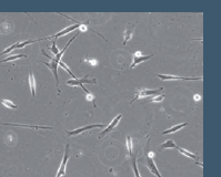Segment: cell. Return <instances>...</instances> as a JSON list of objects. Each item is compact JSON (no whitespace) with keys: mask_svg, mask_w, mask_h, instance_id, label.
<instances>
[{"mask_svg":"<svg viewBox=\"0 0 221 177\" xmlns=\"http://www.w3.org/2000/svg\"><path fill=\"white\" fill-rule=\"evenodd\" d=\"M42 53L45 54V56H47L49 59L51 60V62H44L45 64H46L47 66H48L49 69H50L51 71H52V73H54L55 75V79H56V85H57V90H58V93H60V89H59V76H58V62H57L56 60H55L54 57H50L48 56V54L46 53V52L42 50Z\"/></svg>","mask_w":221,"mask_h":177,"instance_id":"6da1fadb","label":"cell"},{"mask_svg":"<svg viewBox=\"0 0 221 177\" xmlns=\"http://www.w3.org/2000/svg\"><path fill=\"white\" fill-rule=\"evenodd\" d=\"M83 83H91V84H96L97 83V81H96V79H92V80H89L88 79V76H85L83 79H77V80H69V81H67V84L68 85H71V86H79L82 89L83 91H85L86 93H87V95L88 94H90V92L87 90V89H85V86H83Z\"/></svg>","mask_w":221,"mask_h":177,"instance_id":"7a4b0ae2","label":"cell"},{"mask_svg":"<svg viewBox=\"0 0 221 177\" xmlns=\"http://www.w3.org/2000/svg\"><path fill=\"white\" fill-rule=\"evenodd\" d=\"M163 89L160 87V89H157V90H147V89H141V90H138L136 92V95L132 99V101L130 102V104H132V102H134L136 100L140 99V97H147V96H152V95H157L159 94V92H161Z\"/></svg>","mask_w":221,"mask_h":177,"instance_id":"3957f363","label":"cell"},{"mask_svg":"<svg viewBox=\"0 0 221 177\" xmlns=\"http://www.w3.org/2000/svg\"><path fill=\"white\" fill-rule=\"evenodd\" d=\"M96 127H106V124H90V125L82 126V127H80V129L73 130V131H66V133L68 134L69 136H73V135H78V134H81L85 131H89V130L96 129Z\"/></svg>","mask_w":221,"mask_h":177,"instance_id":"277c9868","label":"cell"},{"mask_svg":"<svg viewBox=\"0 0 221 177\" xmlns=\"http://www.w3.org/2000/svg\"><path fill=\"white\" fill-rule=\"evenodd\" d=\"M88 23H89V22H86V23H82V22H80V23H76V24H73V26H70V27H68V28H65V29L61 30V31L58 32V33H56L55 36L48 37V38H46V39H57V38H59V37L65 36V34L69 33V32L73 31V30L78 29V28H80V26H87Z\"/></svg>","mask_w":221,"mask_h":177,"instance_id":"5b68a950","label":"cell"},{"mask_svg":"<svg viewBox=\"0 0 221 177\" xmlns=\"http://www.w3.org/2000/svg\"><path fill=\"white\" fill-rule=\"evenodd\" d=\"M68 160H69V145H66V150H65V154H63V158H62V162L60 164V167L58 170V173H57L56 177H61L65 175L66 173V166H67V163H68Z\"/></svg>","mask_w":221,"mask_h":177,"instance_id":"8992f818","label":"cell"},{"mask_svg":"<svg viewBox=\"0 0 221 177\" xmlns=\"http://www.w3.org/2000/svg\"><path fill=\"white\" fill-rule=\"evenodd\" d=\"M121 117H122V115H121V114L117 115V116L114 117V119L111 121V123L108 124V125L105 127V130H103V131H102V132H100L99 137H102V136H105L106 134H108V133H110V132H111V131H113L114 127H116V126L118 125V123H119V122L121 121Z\"/></svg>","mask_w":221,"mask_h":177,"instance_id":"52a82bcc","label":"cell"},{"mask_svg":"<svg viewBox=\"0 0 221 177\" xmlns=\"http://www.w3.org/2000/svg\"><path fill=\"white\" fill-rule=\"evenodd\" d=\"M161 80H202V78H185V76H176V75H167V74H155Z\"/></svg>","mask_w":221,"mask_h":177,"instance_id":"ba28073f","label":"cell"},{"mask_svg":"<svg viewBox=\"0 0 221 177\" xmlns=\"http://www.w3.org/2000/svg\"><path fill=\"white\" fill-rule=\"evenodd\" d=\"M152 57H153V54H150V56H142L140 52H136V53H134V63L130 66V69L134 68V66H136L137 64H139V63L149 60V59L152 58Z\"/></svg>","mask_w":221,"mask_h":177,"instance_id":"9c48e42d","label":"cell"},{"mask_svg":"<svg viewBox=\"0 0 221 177\" xmlns=\"http://www.w3.org/2000/svg\"><path fill=\"white\" fill-rule=\"evenodd\" d=\"M147 166H148L149 170H150L153 175H155L157 177H162L160 172H159L158 167H157V165H155V163L153 162V160L151 157H147Z\"/></svg>","mask_w":221,"mask_h":177,"instance_id":"30bf717a","label":"cell"},{"mask_svg":"<svg viewBox=\"0 0 221 177\" xmlns=\"http://www.w3.org/2000/svg\"><path fill=\"white\" fill-rule=\"evenodd\" d=\"M188 125V123H181V124H178V125H175L172 126L171 129H168L166 130V131L162 132V135H166V134H171V133H175V132L179 131V130L183 129V127H186V126Z\"/></svg>","mask_w":221,"mask_h":177,"instance_id":"8fae6325","label":"cell"},{"mask_svg":"<svg viewBox=\"0 0 221 177\" xmlns=\"http://www.w3.org/2000/svg\"><path fill=\"white\" fill-rule=\"evenodd\" d=\"M177 148L178 150H179L180 153L181 154H183L185 156H187V157H189V158H191V160H200V157L198 155H196V154H193V153H191V152H189V150H185V148H181V147H179V146H177Z\"/></svg>","mask_w":221,"mask_h":177,"instance_id":"7c38bea8","label":"cell"},{"mask_svg":"<svg viewBox=\"0 0 221 177\" xmlns=\"http://www.w3.org/2000/svg\"><path fill=\"white\" fill-rule=\"evenodd\" d=\"M29 85H30V91H31L32 96H36V81H34V76L32 72H29Z\"/></svg>","mask_w":221,"mask_h":177,"instance_id":"4fadbf2b","label":"cell"},{"mask_svg":"<svg viewBox=\"0 0 221 177\" xmlns=\"http://www.w3.org/2000/svg\"><path fill=\"white\" fill-rule=\"evenodd\" d=\"M177 147V145L175 144V142L172 141V140H168V141H166L165 143H162L160 145V147H159V152H161V150H166V148H176Z\"/></svg>","mask_w":221,"mask_h":177,"instance_id":"5bb4252c","label":"cell"},{"mask_svg":"<svg viewBox=\"0 0 221 177\" xmlns=\"http://www.w3.org/2000/svg\"><path fill=\"white\" fill-rule=\"evenodd\" d=\"M21 58H26V54H16V56H10V57H7L6 59L0 61V63L3 62H9V61H13V60H17V59H21Z\"/></svg>","mask_w":221,"mask_h":177,"instance_id":"9a60e30c","label":"cell"},{"mask_svg":"<svg viewBox=\"0 0 221 177\" xmlns=\"http://www.w3.org/2000/svg\"><path fill=\"white\" fill-rule=\"evenodd\" d=\"M131 162H132V170L134 172V176L136 177H141L140 174H139V170H138V166H137V160H136V156H131Z\"/></svg>","mask_w":221,"mask_h":177,"instance_id":"2e32d148","label":"cell"},{"mask_svg":"<svg viewBox=\"0 0 221 177\" xmlns=\"http://www.w3.org/2000/svg\"><path fill=\"white\" fill-rule=\"evenodd\" d=\"M1 103H3L6 107H9V109H12V110L17 109V105L12 102V101H10V100H1Z\"/></svg>","mask_w":221,"mask_h":177,"instance_id":"e0dca14e","label":"cell"},{"mask_svg":"<svg viewBox=\"0 0 221 177\" xmlns=\"http://www.w3.org/2000/svg\"><path fill=\"white\" fill-rule=\"evenodd\" d=\"M58 66H61V68H62V69H65V70H66V71H67V72H68V73H69V74H70V75H71V76H72V78H73V80H77V79H78V78H77V76H76V75H75V74H73V73H72V72H71V71H70V69H69V68H68V66H66V64H65V63H63V62H62V61H61V60H60V61H59V62H58Z\"/></svg>","mask_w":221,"mask_h":177,"instance_id":"ac0fdd59","label":"cell"},{"mask_svg":"<svg viewBox=\"0 0 221 177\" xmlns=\"http://www.w3.org/2000/svg\"><path fill=\"white\" fill-rule=\"evenodd\" d=\"M127 148H128V153L129 156L131 157L132 156V141L130 136H127Z\"/></svg>","mask_w":221,"mask_h":177,"instance_id":"d6986e66","label":"cell"},{"mask_svg":"<svg viewBox=\"0 0 221 177\" xmlns=\"http://www.w3.org/2000/svg\"><path fill=\"white\" fill-rule=\"evenodd\" d=\"M165 99V94H161V95H157V96L152 97L148 101V102H161L162 100Z\"/></svg>","mask_w":221,"mask_h":177,"instance_id":"ffe728a7","label":"cell"},{"mask_svg":"<svg viewBox=\"0 0 221 177\" xmlns=\"http://www.w3.org/2000/svg\"><path fill=\"white\" fill-rule=\"evenodd\" d=\"M132 36V31H130V30H126V32H124V44L127 43V41H128L130 38H131Z\"/></svg>","mask_w":221,"mask_h":177,"instance_id":"44dd1931","label":"cell"},{"mask_svg":"<svg viewBox=\"0 0 221 177\" xmlns=\"http://www.w3.org/2000/svg\"><path fill=\"white\" fill-rule=\"evenodd\" d=\"M50 50L52 51V53L55 54V56H57V54L59 53V50H58V48H57V46H56V42H52V47L50 48Z\"/></svg>","mask_w":221,"mask_h":177,"instance_id":"7402d4cb","label":"cell"}]
</instances>
